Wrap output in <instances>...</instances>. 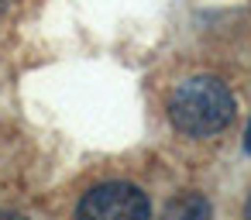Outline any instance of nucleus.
<instances>
[{
  "mask_svg": "<svg viewBox=\"0 0 251 220\" xmlns=\"http://www.w3.org/2000/svg\"><path fill=\"white\" fill-rule=\"evenodd\" d=\"M169 117L182 134L206 138L230 124L234 117V97L230 90L213 76H196L176 86L169 100Z\"/></svg>",
  "mask_w": 251,
  "mask_h": 220,
  "instance_id": "f257e3e1",
  "label": "nucleus"
},
{
  "mask_svg": "<svg viewBox=\"0 0 251 220\" xmlns=\"http://www.w3.org/2000/svg\"><path fill=\"white\" fill-rule=\"evenodd\" d=\"M148 196L131 182H103L76 206V220H148Z\"/></svg>",
  "mask_w": 251,
  "mask_h": 220,
  "instance_id": "f03ea898",
  "label": "nucleus"
},
{
  "mask_svg": "<svg viewBox=\"0 0 251 220\" xmlns=\"http://www.w3.org/2000/svg\"><path fill=\"white\" fill-rule=\"evenodd\" d=\"M206 203L200 199V196H182L179 203H172V210H169V217L172 220H206Z\"/></svg>",
  "mask_w": 251,
  "mask_h": 220,
  "instance_id": "7ed1b4c3",
  "label": "nucleus"
},
{
  "mask_svg": "<svg viewBox=\"0 0 251 220\" xmlns=\"http://www.w3.org/2000/svg\"><path fill=\"white\" fill-rule=\"evenodd\" d=\"M244 151H251V124H248V134H244Z\"/></svg>",
  "mask_w": 251,
  "mask_h": 220,
  "instance_id": "20e7f679",
  "label": "nucleus"
},
{
  "mask_svg": "<svg viewBox=\"0 0 251 220\" xmlns=\"http://www.w3.org/2000/svg\"><path fill=\"white\" fill-rule=\"evenodd\" d=\"M244 220H251V196H248V203H244Z\"/></svg>",
  "mask_w": 251,
  "mask_h": 220,
  "instance_id": "39448f33",
  "label": "nucleus"
},
{
  "mask_svg": "<svg viewBox=\"0 0 251 220\" xmlns=\"http://www.w3.org/2000/svg\"><path fill=\"white\" fill-rule=\"evenodd\" d=\"M0 220H21V217H14V213H0Z\"/></svg>",
  "mask_w": 251,
  "mask_h": 220,
  "instance_id": "423d86ee",
  "label": "nucleus"
}]
</instances>
